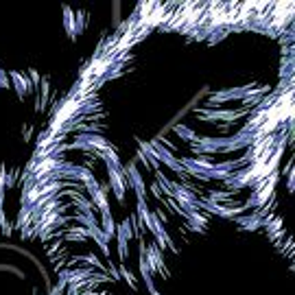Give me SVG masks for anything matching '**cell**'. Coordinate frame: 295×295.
<instances>
[{
    "instance_id": "obj_1",
    "label": "cell",
    "mask_w": 295,
    "mask_h": 295,
    "mask_svg": "<svg viewBox=\"0 0 295 295\" xmlns=\"http://www.w3.org/2000/svg\"><path fill=\"white\" fill-rule=\"evenodd\" d=\"M101 232L105 234V238L110 240V236L114 234V223H112V214H110V210H105V212H101Z\"/></svg>"
},
{
    "instance_id": "obj_2",
    "label": "cell",
    "mask_w": 295,
    "mask_h": 295,
    "mask_svg": "<svg viewBox=\"0 0 295 295\" xmlns=\"http://www.w3.org/2000/svg\"><path fill=\"white\" fill-rule=\"evenodd\" d=\"M123 275L129 280V284H131V286H136V280H134V275H131V273L127 271V269H123Z\"/></svg>"
}]
</instances>
